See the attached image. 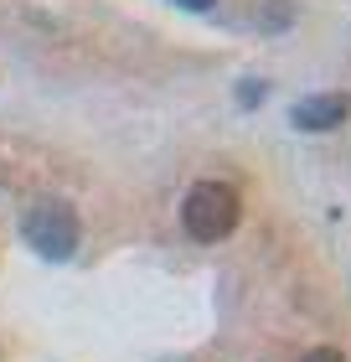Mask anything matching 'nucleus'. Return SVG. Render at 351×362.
Wrapping results in <instances>:
<instances>
[{
  "mask_svg": "<svg viewBox=\"0 0 351 362\" xmlns=\"http://www.w3.org/2000/svg\"><path fill=\"white\" fill-rule=\"evenodd\" d=\"M176 6H186V11H212L217 0H176Z\"/></svg>",
  "mask_w": 351,
  "mask_h": 362,
  "instance_id": "obj_5",
  "label": "nucleus"
},
{
  "mask_svg": "<svg viewBox=\"0 0 351 362\" xmlns=\"http://www.w3.org/2000/svg\"><path fill=\"white\" fill-rule=\"evenodd\" d=\"M21 238L37 249L42 259H52V264H62V259H73L78 254V238H83V228H78V212L68 202H37L21 218Z\"/></svg>",
  "mask_w": 351,
  "mask_h": 362,
  "instance_id": "obj_2",
  "label": "nucleus"
},
{
  "mask_svg": "<svg viewBox=\"0 0 351 362\" xmlns=\"http://www.w3.org/2000/svg\"><path fill=\"white\" fill-rule=\"evenodd\" d=\"M299 362H346V357H341L336 347H315V352H305Z\"/></svg>",
  "mask_w": 351,
  "mask_h": 362,
  "instance_id": "obj_4",
  "label": "nucleus"
},
{
  "mask_svg": "<svg viewBox=\"0 0 351 362\" xmlns=\"http://www.w3.org/2000/svg\"><path fill=\"white\" fill-rule=\"evenodd\" d=\"M243 218V202L227 181H196V187L181 197V228L196 243H222L232 238V228Z\"/></svg>",
  "mask_w": 351,
  "mask_h": 362,
  "instance_id": "obj_1",
  "label": "nucleus"
},
{
  "mask_svg": "<svg viewBox=\"0 0 351 362\" xmlns=\"http://www.w3.org/2000/svg\"><path fill=\"white\" fill-rule=\"evenodd\" d=\"M346 114H351V93H315L290 109V124L295 129H341Z\"/></svg>",
  "mask_w": 351,
  "mask_h": 362,
  "instance_id": "obj_3",
  "label": "nucleus"
}]
</instances>
